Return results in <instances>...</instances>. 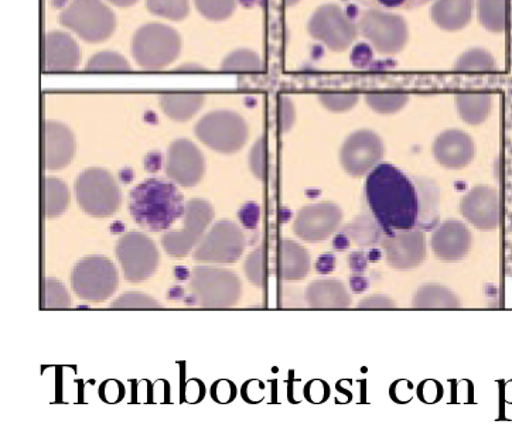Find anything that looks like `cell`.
Returning a JSON list of instances; mask_svg holds the SVG:
<instances>
[{"instance_id": "74e56055", "label": "cell", "mask_w": 512, "mask_h": 431, "mask_svg": "<svg viewBox=\"0 0 512 431\" xmlns=\"http://www.w3.org/2000/svg\"><path fill=\"white\" fill-rule=\"evenodd\" d=\"M42 304L44 309H68L73 304V300L60 280L47 277L43 283Z\"/></svg>"}, {"instance_id": "8d00e7d4", "label": "cell", "mask_w": 512, "mask_h": 431, "mask_svg": "<svg viewBox=\"0 0 512 431\" xmlns=\"http://www.w3.org/2000/svg\"><path fill=\"white\" fill-rule=\"evenodd\" d=\"M149 12L163 19L180 22L190 13V0H146Z\"/></svg>"}, {"instance_id": "7402d4cb", "label": "cell", "mask_w": 512, "mask_h": 431, "mask_svg": "<svg viewBox=\"0 0 512 431\" xmlns=\"http://www.w3.org/2000/svg\"><path fill=\"white\" fill-rule=\"evenodd\" d=\"M80 46L70 34L50 32L43 39V70L70 73L80 66Z\"/></svg>"}, {"instance_id": "ab89813d", "label": "cell", "mask_w": 512, "mask_h": 431, "mask_svg": "<svg viewBox=\"0 0 512 431\" xmlns=\"http://www.w3.org/2000/svg\"><path fill=\"white\" fill-rule=\"evenodd\" d=\"M319 101L327 111L343 114L351 111L358 104L360 95L357 92H322L319 95Z\"/></svg>"}, {"instance_id": "bcb514c9", "label": "cell", "mask_w": 512, "mask_h": 431, "mask_svg": "<svg viewBox=\"0 0 512 431\" xmlns=\"http://www.w3.org/2000/svg\"><path fill=\"white\" fill-rule=\"evenodd\" d=\"M109 2L118 6V8H129V6L135 5L138 0H109Z\"/></svg>"}, {"instance_id": "f546056e", "label": "cell", "mask_w": 512, "mask_h": 431, "mask_svg": "<svg viewBox=\"0 0 512 431\" xmlns=\"http://www.w3.org/2000/svg\"><path fill=\"white\" fill-rule=\"evenodd\" d=\"M44 215L46 218H57L66 212L70 204V191L63 180L56 177L44 179Z\"/></svg>"}, {"instance_id": "d4e9b609", "label": "cell", "mask_w": 512, "mask_h": 431, "mask_svg": "<svg viewBox=\"0 0 512 431\" xmlns=\"http://www.w3.org/2000/svg\"><path fill=\"white\" fill-rule=\"evenodd\" d=\"M476 0H435L430 9L433 23L445 32L455 33L470 25Z\"/></svg>"}, {"instance_id": "5bb4252c", "label": "cell", "mask_w": 512, "mask_h": 431, "mask_svg": "<svg viewBox=\"0 0 512 431\" xmlns=\"http://www.w3.org/2000/svg\"><path fill=\"white\" fill-rule=\"evenodd\" d=\"M385 156V143L377 132L358 129L348 135L340 149V163L354 179L368 176Z\"/></svg>"}, {"instance_id": "b9f144b4", "label": "cell", "mask_w": 512, "mask_h": 431, "mask_svg": "<svg viewBox=\"0 0 512 431\" xmlns=\"http://www.w3.org/2000/svg\"><path fill=\"white\" fill-rule=\"evenodd\" d=\"M367 9L415 10L428 5L430 0H356Z\"/></svg>"}, {"instance_id": "9a60e30c", "label": "cell", "mask_w": 512, "mask_h": 431, "mask_svg": "<svg viewBox=\"0 0 512 431\" xmlns=\"http://www.w3.org/2000/svg\"><path fill=\"white\" fill-rule=\"evenodd\" d=\"M343 220L344 212L339 205L331 201H320L300 208L293 221V234L309 244H317L336 234Z\"/></svg>"}, {"instance_id": "8992f818", "label": "cell", "mask_w": 512, "mask_h": 431, "mask_svg": "<svg viewBox=\"0 0 512 431\" xmlns=\"http://www.w3.org/2000/svg\"><path fill=\"white\" fill-rule=\"evenodd\" d=\"M60 23L87 43H102L114 34L116 17L102 0H71Z\"/></svg>"}, {"instance_id": "ac0fdd59", "label": "cell", "mask_w": 512, "mask_h": 431, "mask_svg": "<svg viewBox=\"0 0 512 431\" xmlns=\"http://www.w3.org/2000/svg\"><path fill=\"white\" fill-rule=\"evenodd\" d=\"M460 214L464 220L480 231H494L500 227L503 210L496 188L480 184L471 188L460 200Z\"/></svg>"}, {"instance_id": "e575fe53", "label": "cell", "mask_w": 512, "mask_h": 431, "mask_svg": "<svg viewBox=\"0 0 512 431\" xmlns=\"http://www.w3.org/2000/svg\"><path fill=\"white\" fill-rule=\"evenodd\" d=\"M245 275L252 285L264 287L268 283L269 259L265 246H259L249 253L244 265Z\"/></svg>"}, {"instance_id": "d6986e66", "label": "cell", "mask_w": 512, "mask_h": 431, "mask_svg": "<svg viewBox=\"0 0 512 431\" xmlns=\"http://www.w3.org/2000/svg\"><path fill=\"white\" fill-rule=\"evenodd\" d=\"M473 238L464 222L446 220L436 227L430 239V248L439 261L456 263L469 255Z\"/></svg>"}, {"instance_id": "8fae6325", "label": "cell", "mask_w": 512, "mask_h": 431, "mask_svg": "<svg viewBox=\"0 0 512 431\" xmlns=\"http://www.w3.org/2000/svg\"><path fill=\"white\" fill-rule=\"evenodd\" d=\"M307 30L314 40L320 41L334 53L350 49L360 33L357 23L334 3H327L314 10L307 23Z\"/></svg>"}, {"instance_id": "6da1fadb", "label": "cell", "mask_w": 512, "mask_h": 431, "mask_svg": "<svg viewBox=\"0 0 512 431\" xmlns=\"http://www.w3.org/2000/svg\"><path fill=\"white\" fill-rule=\"evenodd\" d=\"M365 198L375 221L385 232L416 228L422 215L415 183L389 163H380L365 180Z\"/></svg>"}, {"instance_id": "4dcf8cb0", "label": "cell", "mask_w": 512, "mask_h": 431, "mask_svg": "<svg viewBox=\"0 0 512 431\" xmlns=\"http://www.w3.org/2000/svg\"><path fill=\"white\" fill-rule=\"evenodd\" d=\"M365 104L378 115H395L401 112L411 101V97L402 91H374L365 94Z\"/></svg>"}, {"instance_id": "44dd1931", "label": "cell", "mask_w": 512, "mask_h": 431, "mask_svg": "<svg viewBox=\"0 0 512 431\" xmlns=\"http://www.w3.org/2000/svg\"><path fill=\"white\" fill-rule=\"evenodd\" d=\"M74 133L64 123H43V166L46 170L58 171L73 163L75 156Z\"/></svg>"}, {"instance_id": "277c9868", "label": "cell", "mask_w": 512, "mask_h": 431, "mask_svg": "<svg viewBox=\"0 0 512 431\" xmlns=\"http://www.w3.org/2000/svg\"><path fill=\"white\" fill-rule=\"evenodd\" d=\"M78 207L94 218L114 217L121 208V187L108 170L92 167L75 180Z\"/></svg>"}, {"instance_id": "ee69618b", "label": "cell", "mask_w": 512, "mask_h": 431, "mask_svg": "<svg viewBox=\"0 0 512 431\" xmlns=\"http://www.w3.org/2000/svg\"><path fill=\"white\" fill-rule=\"evenodd\" d=\"M358 309H395L397 301L384 294H375V296L364 297L358 301Z\"/></svg>"}, {"instance_id": "4316f807", "label": "cell", "mask_w": 512, "mask_h": 431, "mask_svg": "<svg viewBox=\"0 0 512 431\" xmlns=\"http://www.w3.org/2000/svg\"><path fill=\"white\" fill-rule=\"evenodd\" d=\"M456 109L464 123L479 126L490 118L493 95L483 91L460 92L456 95Z\"/></svg>"}, {"instance_id": "e0dca14e", "label": "cell", "mask_w": 512, "mask_h": 431, "mask_svg": "<svg viewBox=\"0 0 512 431\" xmlns=\"http://www.w3.org/2000/svg\"><path fill=\"white\" fill-rule=\"evenodd\" d=\"M206 173V159L191 140H174L167 150L166 176L177 186H197Z\"/></svg>"}, {"instance_id": "d590c367", "label": "cell", "mask_w": 512, "mask_h": 431, "mask_svg": "<svg viewBox=\"0 0 512 431\" xmlns=\"http://www.w3.org/2000/svg\"><path fill=\"white\" fill-rule=\"evenodd\" d=\"M249 169L256 179L261 181L269 180L272 173L271 155H269L268 140L259 138L249 152Z\"/></svg>"}, {"instance_id": "30bf717a", "label": "cell", "mask_w": 512, "mask_h": 431, "mask_svg": "<svg viewBox=\"0 0 512 431\" xmlns=\"http://www.w3.org/2000/svg\"><path fill=\"white\" fill-rule=\"evenodd\" d=\"M247 246V238L237 222H215L210 231L194 248L193 259L207 265H232L240 261Z\"/></svg>"}, {"instance_id": "9c48e42d", "label": "cell", "mask_w": 512, "mask_h": 431, "mask_svg": "<svg viewBox=\"0 0 512 431\" xmlns=\"http://www.w3.org/2000/svg\"><path fill=\"white\" fill-rule=\"evenodd\" d=\"M70 280L74 293L91 303H104L119 287L116 266L101 255L87 256L75 263Z\"/></svg>"}, {"instance_id": "ffe728a7", "label": "cell", "mask_w": 512, "mask_h": 431, "mask_svg": "<svg viewBox=\"0 0 512 431\" xmlns=\"http://www.w3.org/2000/svg\"><path fill=\"white\" fill-rule=\"evenodd\" d=\"M432 153L440 166L449 170H460L473 162L476 145L469 133L460 129H447L433 140Z\"/></svg>"}, {"instance_id": "c3c4849f", "label": "cell", "mask_w": 512, "mask_h": 431, "mask_svg": "<svg viewBox=\"0 0 512 431\" xmlns=\"http://www.w3.org/2000/svg\"><path fill=\"white\" fill-rule=\"evenodd\" d=\"M300 0H285V5L288 6V8H292V6L298 5Z\"/></svg>"}, {"instance_id": "5b68a950", "label": "cell", "mask_w": 512, "mask_h": 431, "mask_svg": "<svg viewBox=\"0 0 512 431\" xmlns=\"http://www.w3.org/2000/svg\"><path fill=\"white\" fill-rule=\"evenodd\" d=\"M182 51V39L173 27L148 23L132 39V56L145 70L157 71L169 67Z\"/></svg>"}, {"instance_id": "2e32d148", "label": "cell", "mask_w": 512, "mask_h": 431, "mask_svg": "<svg viewBox=\"0 0 512 431\" xmlns=\"http://www.w3.org/2000/svg\"><path fill=\"white\" fill-rule=\"evenodd\" d=\"M385 261L389 268L412 270L419 268L426 261L428 245L426 235L421 229H401L388 232L384 241Z\"/></svg>"}, {"instance_id": "7c38bea8", "label": "cell", "mask_w": 512, "mask_h": 431, "mask_svg": "<svg viewBox=\"0 0 512 431\" xmlns=\"http://www.w3.org/2000/svg\"><path fill=\"white\" fill-rule=\"evenodd\" d=\"M182 218L184 228L169 231L162 239L163 248L172 258H184L199 245L214 220L213 205L201 198H193L186 204Z\"/></svg>"}, {"instance_id": "7bdbcfd3", "label": "cell", "mask_w": 512, "mask_h": 431, "mask_svg": "<svg viewBox=\"0 0 512 431\" xmlns=\"http://www.w3.org/2000/svg\"><path fill=\"white\" fill-rule=\"evenodd\" d=\"M276 122H278L279 131L282 133L289 132L295 126L296 122V108L292 99L281 95L278 98V105H276Z\"/></svg>"}, {"instance_id": "f1b7e54d", "label": "cell", "mask_w": 512, "mask_h": 431, "mask_svg": "<svg viewBox=\"0 0 512 431\" xmlns=\"http://www.w3.org/2000/svg\"><path fill=\"white\" fill-rule=\"evenodd\" d=\"M480 25L491 33H504L510 23V0H476Z\"/></svg>"}, {"instance_id": "603a6c76", "label": "cell", "mask_w": 512, "mask_h": 431, "mask_svg": "<svg viewBox=\"0 0 512 431\" xmlns=\"http://www.w3.org/2000/svg\"><path fill=\"white\" fill-rule=\"evenodd\" d=\"M312 268V258L305 246L298 242L283 239L276 246L275 273L279 279L303 280Z\"/></svg>"}, {"instance_id": "7a4b0ae2", "label": "cell", "mask_w": 512, "mask_h": 431, "mask_svg": "<svg viewBox=\"0 0 512 431\" xmlns=\"http://www.w3.org/2000/svg\"><path fill=\"white\" fill-rule=\"evenodd\" d=\"M182 193L176 184L160 179H149L138 184L129 194V211L133 221L150 232L172 228L183 217Z\"/></svg>"}, {"instance_id": "1f68e13d", "label": "cell", "mask_w": 512, "mask_h": 431, "mask_svg": "<svg viewBox=\"0 0 512 431\" xmlns=\"http://www.w3.org/2000/svg\"><path fill=\"white\" fill-rule=\"evenodd\" d=\"M496 70L497 63L493 54L480 47L464 51L455 63L457 73H494Z\"/></svg>"}, {"instance_id": "f35d334b", "label": "cell", "mask_w": 512, "mask_h": 431, "mask_svg": "<svg viewBox=\"0 0 512 431\" xmlns=\"http://www.w3.org/2000/svg\"><path fill=\"white\" fill-rule=\"evenodd\" d=\"M200 15L211 22H224L237 9L238 0H194Z\"/></svg>"}, {"instance_id": "f6af8a7d", "label": "cell", "mask_w": 512, "mask_h": 431, "mask_svg": "<svg viewBox=\"0 0 512 431\" xmlns=\"http://www.w3.org/2000/svg\"><path fill=\"white\" fill-rule=\"evenodd\" d=\"M314 395L322 396L323 400H326L327 398H329V388H327L326 383L320 382L319 389H317V391H314L312 383H307V386L305 389L306 399L310 400V402H312Z\"/></svg>"}, {"instance_id": "3957f363", "label": "cell", "mask_w": 512, "mask_h": 431, "mask_svg": "<svg viewBox=\"0 0 512 431\" xmlns=\"http://www.w3.org/2000/svg\"><path fill=\"white\" fill-rule=\"evenodd\" d=\"M190 296L203 309H228L242 297V282L232 270L196 266L191 270Z\"/></svg>"}, {"instance_id": "83f0119b", "label": "cell", "mask_w": 512, "mask_h": 431, "mask_svg": "<svg viewBox=\"0 0 512 431\" xmlns=\"http://www.w3.org/2000/svg\"><path fill=\"white\" fill-rule=\"evenodd\" d=\"M460 306L457 294L442 285H423L412 297L415 309H459Z\"/></svg>"}, {"instance_id": "d6a6232c", "label": "cell", "mask_w": 512, "mask_h": 431, "mask_svg": "<svg viewBox=\"0 0 512 431\" xmlns=\"http://www.w3.org/2000/svg\"><path fill=\"white\" fill-rule=\"evenodd\" d=\"M224 73H262L264 61L255 51L240 49L232 51L221 64Z\"/></svg>"}, {"instance_id": "60d3db41", "label": "cell", "mask_w": 512, "mask_h": 431, "mask_svg": "<svg viewBox=\"0 0 512 431\" xmlns=\"http://www.w3.org/2000/svg\"><path fill=\"white\" fill-rule=\"evenodd\" d=\"M112 309H160L159 301L141 292H128L112 301Z\"/></svg>"}, {"instance_id": "836d02e7", "label": "cell", "mask_w": 512, "mask_h": 431, "mask_svg": "<svg viewBox=\"0 0 512 431\" xmlns=\"http://www.w3.org/2000/svg\"><path fill=\"white\" fill-rule=\"evenodd\" d=\"M85 70L88 73H128L131 71L128 61L115 51H101L88 60Z\"/></svg>"}, {"instance_id": "cb8c5ba5", "label": "cell", "mask_w": 512, "mask_h": 431, "mask_svg": "<svg viewBox=\"0 0 512 431\" xmlns=\"http://www.w3.org/2000/svg\"><path fill=\"white\" fill-rule=\"evenodd\" d=\"M306 303L312 309H348L353 297L339 279L314 280L306 287Z\"/></svg>"}, {"instance_id": "484cf974", "label": "cell", "mask_w": 512, "mask_h": 431, "mask_svg": "<svg viewBox=\"0 0 512 431\" xmlns=\"http://www.w3.org/2000/svg\"><path fill=\"white\" fill-rule=\"evenodd\" d=\"M206 95L200 92H166L159 97L160 108L174 122H187L203 108Z\"/></svg>"}, {"instance_id": "52a82bcc", "label": "cell", "mask_w": 512, "mask_h": 431, "mask_svg": "<svg viewBox=\"0 0 512 431\" xmlns=\"http://www.w3.org/2000/svg\"><path fill=\"white\" fill-rule=\"evenodd\" d=\"M201 143L217 153L232 155L247 145L249 138L248 123L234 111H213L197 122L194 128Z\"/></svg>"}, {"instance_id": "7dc6e473", "label": "cell", "mask_w": 512, "mask_h": 431, "mask_svg": "<svg viewBox=\"0 0 512 431\" xmlns=\"http://www.w3.org/2000/svg\"><path fill=\"white\" fill-rule=\"evenodd\" d=\"M177 71H203V68L199 66H182Z\"/></svg>"}, {"instance_id": "ba28073f", "label": "cell", "mask_w": 512, "mask_h": 431, "mask_svg": "<svg viewBox=\"0 0 512 431\" xmlns=\"http://www.w3.org/2000/svg\"><path fill=\"white\" fill-rule=\"evenodd\" d=\"M357 26L361 36L381 56H395L408 44V23L391 10L367 9L361 13Z\"/></svg>"}, {"instance_id": "4fadbf2b", "label": "cell", "mask_w": 512, "mask_h": 431, "mask_svg": "<svg viewBox=\"0 0 512 431\" xmlns=\"http://www.w3.org/2000/svg\"><path fill=\"white\" fill-rule=\"evenodd\" d=\"M118 261L126 280L143 282L155 275L159 266V249L148 235L131 231L121 236L115 248Z\"/></svg>"}]
</instances>
